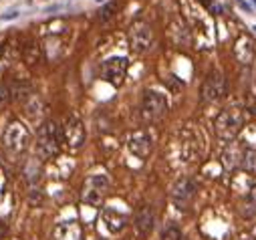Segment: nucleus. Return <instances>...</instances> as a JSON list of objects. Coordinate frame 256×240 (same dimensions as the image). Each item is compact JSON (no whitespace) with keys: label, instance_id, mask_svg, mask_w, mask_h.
Instances as JSON below:
<instances>
[{"label":"nucleus","instance_id":"nucleus-1","mask_svg":"<svg viewBox=\"0 0 256 240\" xmlns=\"http://www.w3.org/2000/svg\"><path fill=\"white\" fill-rule=\"evenodd\" d=\"M60 142H62V138H60L56 124L52 119H46L36 132V156H38V160L48 162V160L56 158L58 150H60Z\"/></svg>","mask_w":256,"mask_h":240},{"label":"nucleus","instance_id":"nucleus-2","mask_svg":"<svg viewBox=\"0 0 256 240\" xmlns=\"http://www.w3.org/2000/svg\"><path fill=\"white\" fill-rule=\"evenodd\" d=\"M244 113L236 107H230V109H224L214 122V134L218 140L230 144L238 138V134L242 132L244 128Z\"/></svg>","mask_w":256,"mask_h":240},{"label":"nucleus","instance_id":"nucleus-3","mask_svg":"<svg viewBox=\"0 0 256 240\" xmlns=\"http://www.w3.org/2000/svg\"><path fill=\"white\" fill-rule=\"evenodd\" d=\"M109 194V178L105 174H91L85 178L81 188V200L87 206L101 208Z\"/></svg>","mask_w":256,"mask_h":240},{"label":"nucleus","instance_id":"nucleus-4","mask_svg":"<svg viewBox=\"0 0 256 240\" xmlns=\"http://www.w3.org/2000/svg\"><path fill=\"white\" fill-rule=\"evenodd\" d=\"M30 144V132L28 128L22 124V122H10L4 130V136H2V146L6 150L8 156L16 158L20 154H24V150L28 148Z\"/></svg>","mask_w":256,"mask_h":240},{"label":"nucleus","instance_id":"nucleus-5","mask_svg":"<svg viewBox=\"0 0 256 240\" xmlns=\"http://www.w3.org/2000/svg\"><path fill=\"white\" fill-rule=\"evenodd\" d=\"M60 138H62V146L69 150V154H79L85 146V128L81 124V119L77 115H71L65 119V126H62V132H60Z\"/></svg>","mask_w":256,"mask_h":240},{"label":"nucleus","instance_id":"nucleus-6","mask_svg":"<svg viewBox=\"0 0 256 240\" xmlns=\"http://www.w3.org/2000/svg\"><path fill=\"white\" fill-rule=\"evenodd\" d=\"M168 113V99L166 95L158 91H148L142 101V117L146 122H160V119Z\"/></svg>","mask_w":256,"mask_h":240},{"label":"nucleus","instance_id":"nucleus-7","mask_svg":"<svg viewBox=\"0 0 256 240\" xmlns=\"http://www.w3.org/2000/svg\"><path fill=\"white\" fill-rule=\"evenodd\" d=\"M198 192V186L192 178H180L178 182L172 186V202L180 208V210H188L192 206Z\"/></svg>","mask_w":256,"mask_h":240},{"label":"nucleus","instance_id":"nucleus-8","mask_svg":"<svg viewBox=\"0 0 256 240\" xmlns=\"http://www.w3.org/2000/svg\"><path fill=\"white\" fill-rule=\"evenodd\" d=\"M152 44H154L152 26L148 22H142V20L134 22L132 28H130V46H132V50L138 52V54H144L152 48Z\"/></svg>","mask_w":256,"mask_h":240},{"label":"nucleus","instance_id":"nucleus-9","mask_svg":"<svg viewBox=\"0 0 256 240\" xmlns=\"http://www.w3.org/2000/svg\"><path fill=\"white\" fill-rule=\"evenodd\" d=\"M127 67H130V63H127V58H123V56L107 58V61L101 65V77L107 83H111L113 87H119L127 75Z\"/></svg>","mask_w":256,"mask_h":240},{"label":"nucleus","instance_id":"nucleus-10","mask_svg":"<svg viewBox=\"0 0 256 240\" xmlns=\"http://www.w3.org/2000/svg\"><path fill=\"white\" fill-rule=\"evenodd\" d=\"M226 91H228V87H226L224 75L212 73L204 81V85H202V99L208 101V103H216V101H220V99L226 97Z\"/></svg>","mask_w":256,"mask_h":240},{"label":"nucleus","instance_id":"nucleus-11","mask_svg":"<svg viewBox=\"0 0 256 240\" xmlns=\"http://www.w3.org/2000/svg\"><path fill=\"white\" fill-rule=\"evenodd\" d=\"M127 148H130V152L134 156H138L140 160H146L154 150V140L146 130H138L130 136V140H127Z\"/></svg>","mask_w":256,"mask_h":240},{"label":"nucleus","instance_id":"nucleus-12","mask_svg":"<svg viewBox=\"0 0 256 240\" xmlns=\"http://www.w3.org/2000/svg\"><path fill=\"white\" fill-rule=\"evenodd\" d=\"M234 56L240 65H252L256 56V44L248 34H240L234 42Z\"/></svg>","mask_w":256,"mask_h":240},{"label":"nucleus","instance_id":"nucleus-13","mask_svg":"<svg viewBox=\"0 0 256 240\" xmlns=\"http://www.w3.org/2000/svg\"><path fill=\"white\" fill-rule=\"evenodd\" d=\"M54 240H83V224L79 220L58 222L52 232Z\"/></svg>","mask_w":256,"mask_h":240},{"label":"nucleus","instance_id":"nucleus-14","mask_svg":"<svg viewBox=\"0 0 256 240\" xmlns=\"http://www.w3.org/2000/svg\"><path fill=\"white\" fill-rule=\"evenodd\" d=\"M154 222H156V216H154V210H152L150 206H142V208L136 212V230H138V236H140L142 240L152 234Z\"/></svg>","mask_w":256,"mask_h":240},{"label":"nucleus","instance_id":"nucleus-15","mask_svg":"<svg viewBox=\"0 0 256 240\" xmlns=\"http://www.w3.org/2000/svg\"><path fill=\"white\" fill-rule=\"evenodd\" d=\"M103 222H105V226H107L109 232L117 234V232H121V230L125 228V224H127V216L121 214V212H117V210H109V208H105V210H103Z\"/></svg>","mask_w":256,"mask_h":240},{"label":"nucleus","instance_id":"nucleus-16","mask_svg":"<svg viewBox=\"0 0 256 240\" xmlns=\"http://www.w3.org/2000/svg\"><path fill=\"white\" fill-rule=\"evenodd\" d=\"M242 154H244V150H242L238 144L230 142L228 148H226L224 154H222V164H224V168H226V170L238 168V166L242 164Z\"/></svg>","mask_w":256,"mask_h":240},{"label":"nucleus","instance_id":"nucleus-17","mask_svg":"<svg viewBox=\"0 0 256 240\" xmlns=\"http://www.w3.org/2000/svg\"><path fill=\"white\" fill-rule=\"evenodd\" d=\"M22 58L28 67H34L42 61V46L36 42V40H28L24 46H22Z\"/></svg>","mask_w":256,"mask_h":240},{"label":"nucleus","instance_id":"nucleus-18","mask_svg":"<svg viewBox=\"0 0 256 240\" xmlns=\"http://www.w3.org/2000/svg\"><path fill=\"white\" fill-rule=\"evenodd\" d=\"M32 95H34V93H32L30 85H28V83H24V81L14 83V85L10 87V97H12V101H14V103H22V105H26V103H28V99H30Z\"/></svg>","mask_w":256,"mask_h":240},{"label":"nucleus","instance_id":"nucleus-19","mask_svg":"<svg viewBox=\"0 0 256 240\" xmlns=\"http://www.w3.org/2000/svg\"><path fill=\"white\" fill-rule=\"evenodd\" d=\"M18 54H22V48L18 46V42H16V38L14 36H10V38H6L4 42H2V50H0V56L2 58H16Z\"/></svg>","mask_w":256,"mask_h":240},{"label":"nucleus","instance_id":"nucleus-20","mask_svg":"<svg viewBox=\"0 0 256 240\" xmlns=\"http://www.w3.org/2000/svg\"><path fill=\"white\" fill-rule=\"evenodd\" d=\"M240 168L248 174H256V150L254 148H246L242 154V164Z\"/></svg>","mask_w":256,"mask_h":240},{"label":"nucleus","instance_id":"nucleus-21","mask_svg":"<svg viewBox=\"0 0 256 240\" xmlns=\"http://www.w3.org/2000/svg\"><path fill=\"white\" fill-rule=\"evenodd\" d=\"M117 8H119V6H117L115 2H107V4L101 6V10L97 12V14H99L97 18H99L101 22H107V20H111V18L117 14Z\"/></svg>","mask_w":256,"mask_h":240},{"label":"nucleus","instance_id":"nucleus-22","mask_svg":"<svg viewBox=\"0 0 256 240\" xmlns=\"http://www.w3.org/2000/svg\"><path fill=\"white\" fill-rule=\"evenodd\" d=\"M174 34H176V42L178 44H188L190 42V34H188V28L184 24H174Z\"/></svg>","mask_w":256,"mask_h":240},{"label":"nucleus","instance_id":"nucleus-23","mask_svg":"<svg viewBox=\"0 0 256 240\" xmlns=\"http://www.w3.org/2000/svg\"><path fill=\"white\" fill-rule=\"evenodd\" d=\"M162 240H182V230L172 224L162 232Z\"/></svg>","mask_w":256,"mask_h":240},{"label":"nucleus","instance_id":"nucleus-24","mask_svg":"<svg viewBox=\"0 0 256 240\" xmlns=\"http://www.w3.org/2000/svg\"><path fill=\"white\" fill-rule=\"evenodd\" d=\"M10 101H12V97H10V87L0 85V111H2L4 107H8Z\"/></svg>","mask_w":256,"mask_h":240},{"label":"nucleus","instance_id":"nucleus-25","mask_svg":"<svg viewBox=\"0 0 256 240\" xmlns=\"http://www.w3.org/2000/svg\"><path fill=\"white\" fill-rule=\"evenodd\" d=\"M38 174H40V170L36 166V160H30L26 166V180L28 182H34V180H38Z\"/></svg>","mask_w":256,"mask_h":240},{"label":"nucleus","instance_id":"nucleus-26","mask_svg":"<svg viewBox=\"0 0 256 240\" xmlns=\"http://www.w3.org/2000/svg\"><path fill=\"white\" fill-rule=\"evenodd\" d=\"M246 111H248L252 117H256V97H252V99L248 101V105H246Z\"/></svg>","mask_w":256,"mask_h":240},{"label":"nucleus","instance_id":"nucleus-27","mask_svg":"<svg viewBox=\"0 0 256 240\" xmlns=\"http://www.w3.org/2000/svg\"><path fill=\"white\" fill-rule=\"evenodd\" d=\"M16 16H18V12L16 10H10L6 14H0V20H10V18H16Z\"/></svg>","mask_w":256,"mask_h":240},{"label":"nucleus","instance_id":"nucleus-28","mask_svg":"<svg viewBox=\"0 0 256 240\" xmlns=\"http://www.w3.org/2000/svg\"><path fill=\"white\" fill-rule=\"evenodd\" d=\"M252 240H256V232H254V238H252Z\"/></svg>","mask_w":256,"mask_h":240},{"label":"nucleus","instance_id":"nucleus-29","mask_svg":"<svg viewBox=\"0 0 256 240\" xmlns=\"http://www.w3.org/2000/svg\"><path fill=\"white\" fill-rule=\"evenodd\" d=\"M97 2H103V0H97Z\"/></svg>","mask_w":256,"mask_h":240}]
</instances>
